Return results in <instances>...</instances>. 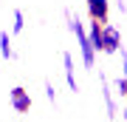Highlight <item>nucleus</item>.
I'll use <instances>...</instances> for the list:
<instances>
[{
  "label": "nucleus",
  "instance_id": "nucleus-1",
  "mask_svg": "<svg viewBox=\"0 0 127 122\" xmlns=\"http://www.w3.org/2000/svg\"><path fill=\"white\" fill-rule=\"evenodd\" d=\"M65 20H68V31L76 37V45H79V60H82V68L93 71L96 68V48L91 45V37H88V23H82L71 9H65Z\"/></svg>",
  "mask_w": 127,
  "mask_h": 122
},
{
  "label": "nucleus",
  "instance_id": "nucleus-2",
  "mask_svg": "<svg viewBox=\"0 0 127 122\" xmlns=\"http://www.w3.org/2000/svg\"><path fill=\"white\" fill-rule=\"evenodd\" d=\"M102 54H119V48H122V31L113 26V23H102Z\"/></svg>",
  "mask_w": 127,
  "mask_h": 122
},
{
  "label": "nucleus",
  "instance_id": "nucleus-3",
  "mask_svg": "<svg viewBox=\"0 0 127 122\" xmlns=\"http://www.w3.org/2000/svg\"><path fill=\"white\" fill-rule=\"evenodd\" d=\"M99 85H102V100H104V111H107V119H110V122H116V117H119V105H116V91H113L110 80L104 77L102 71H99Z\"/></svg>",
  "mask_w": 127,
  "mask_h": 122
},
{
  "label": "nucleus",
  "instance_id": "nucleus-4",
  "mask_svg": "<svg viewBox=\"0 0 127 122\" xmlns=\"http://www.w3.org/2000/svg\"><path fill=\"white\" fill-rule=\"evenodd\" d=\"M9 105H11L14 114H28L31 111V94H28L23 85H14L9 91Z\"/></svg>",
  "mask_w": 127,
  "mask_h": 122
},
{
  "label": "nucleus",
  "instance_id": "nucleus-5",
  "mask_svg": "<svg viewBox=\"0 0 127 122\" xmlns=\"http://www.w3.org/2000/svg\"><path fill=\"white\" fill-rule=\"evenodd\" d=\"M85 9L91 20L110 23V0H85Z\"/></svg>",
  "mask_w": 127,
  "mask_h": 122
},
{
  "label": "nucleus",
  "instance_id": "nucleus-6",
  "mask_svg": "<svg viewBox=\"0 0 127 122\" xmlns=\"http://www.w3.org/2000/svg\"><path fill=\"white\" fill-rule=\"evenodd\" d=\"M62 74H65V82L73 94H79V82H76V60H73L71 51H62Z\"/></svg>",
  "mask_w": 127,
  "mask_h": 122
},
{
  "label": "nucleus",
  "instance_id": "nucleus-7",
  "mask_svg": "<svg viewBox=\"0 0 127 122\" xmlns=\"http://www.w3.org/2000/svg\"><path fill=\"white\" fill-rule=\"evenodd\" d=\"M11 31H0V57L3 60H17V51H14V45H11Z\"/></svg>",
  "mask_w": 127,
  "mask_h": 122
},
{
  "label": "nucleus",
  "instance_id": "nucleus-8",
  "mask_svg": "<svg viewBox=\"0 0 127 122\" xmlns=\"http://www.w3.org/2000/svg\"><path fill=\"white\" fill-rule=\"evenodd\" d=\"M88 37H91V45L96 48V54H102L104 45H102V23L99 20H91V23H88Z\"/></svg>",
  "mask_w": 127,
  "mask_h": 122
},
{
  "label": "nucleus",
  "instance_id": "nucleus-9",
  "mask_svg": "<svg viewBox=\"0 0 127 122\" xmlns=\"http://www.w3.org/2000/svg\"><path fill=\"white\" fill-rule=\"evenodd\" d=\"M23 28H26V14H23V9H14L11 11V34H23Z\"/></svg>",
  "mask_w": 127,
  "mask_h": 122
},
{
  "label": "nucleus",
  "instance_id": "nucleus-10",
  "mask_svg": "<svg viewBox=\"0 0 127 122\" xmlns=\"http://www.w3.org/2000/svg\"><path fill=\"white\" fill-rule=\"evenodd\" d=\"M42 91H45V100H48L51 105H57V88H54V82L45 80V82H42Z\"/></svg>",
  "mask_w": 127,
  "mask_h": 122
},
{
  "label": "nucleus",
  "instance_id": "nucleus-11",
  "mask_svg": "<svg viewBox=\"0 0 127 122\" xmlns=\"http://www.w3.org/2000/svg\"><path fill=\"white\" fill-rule=\"evenodd\" d=\"M113 91H116V97L127 100V82H124V77H122V74L116 77V82H113Z\"/></svg>",
  "mask_w": 127,
  "mask_h": 122
},
{
  "label": "nucleus",
  "instance_id": "nucleus-12",
  "mask_svg": "<svg viewBox=\"0 0 127 122\" xmlns=\"http://www.w3.org/2000/svg\"><path fill=\"white\" fill-rule=\"evenodd\" d=\"M119 57H122V77H124V82H127V48L122 45V48H119ZM127 102V100H124Z\"/></svg>",
  "mask_w": 127,
  "mask_h": 122
},
{
  "label": "nucleus",
  "instance_id": "nucleus-13",
  "mask_svg": "<svg viewBox=\"0 0 127 122\" xmlns=\"http://www.w3.org/2000/svg\"><path fill=\"white\" fill-rule=\"evenodd\" d=\"M113 3H116V9H119V14H127V3H124V0H113Z\"/></svg>",
  "mask_w": 127,
  "mask_h": 122
},
{
  "label": "nucleus",
  "instance_id": "nucleus-14",
  "mask_svg": "<svg viewBox=\"0 0 127 122\" xmlns=\"http://www.w3.org/2000/svg\"><path fill=\"white\" fill-rule=\"evenodd\" d=\"M122 117H124V122H127V102H124V108H122Z\"/></svg>",
  "mask_w": 127,
  "mask_h": 122
}]
</instances>
